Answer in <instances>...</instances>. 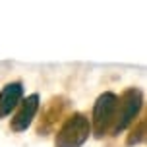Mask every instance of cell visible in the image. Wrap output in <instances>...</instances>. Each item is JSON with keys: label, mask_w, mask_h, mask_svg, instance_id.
<instances>
[{"label": "cell", "mask_w": 147, "mask_h": 147, "mask_svg": "<svg viewBox=\"0 0 147 147\" xmlns=\"http://www.w3.org/2000/svg\"><path fill=\"white\" fill-rule=\"evenodd\" d=\"M140 109H141V93L138 89H128L124 95L118 99L116 118H114V132L124 130L126 126L136 118Z\"/></svg>", "instance_id": "3957f363"}, {"label": "cell", "mask_w": 147, "mask_h": 147, "mask_svg": "<svg viewBox=\"0 0 147 147\" xmlns=\"http://www.w3.org/2000/svg\"><path fill=\"white\" fill-rule=\"evenodd\" d=\"M91 124L83 114H74L66 120L56 136V147H80L89 138Z\"/></svg>", "instance_id": "6da1fadb"}, {"label": "cell", "mask_w": 147, "mask_h": 147, "mask_svg": "<svg viewBox=\"0 0 147 147\" xmlns=\"http://www.w3.org/2000/svg\"><path fill=\"white\" fill-rule=\"evenodd\" d=\"M116 107H118V97L114 93H105L97 99L95 109H93V128H95L97 138L105 136L109 132V128L114 124Z\"/></svg>", "instance_id": "7a4b0ae2"}, {"label": "cell", "mask_w": 147, "mask_h": 147, "mask_svg": "<svg viewBox=\"0 0 147 147\" xmlns=\"http://www.w3.org/2000/svg\"><path fill=\"white\" fill-rule=\"evenodd\" d=\"M23 87L22 83H8L0 93V118H4L6 114L12 112V109L18 107V103L22 101Z\"/></svg>", "instance_id": "5b68a950"}, {"label": "cell", "mask_w": 147, "mask_h": 147, "mask_svg": "<svg viewBox=\"0 0 147 147\" xmlns=\"http://www.w3.org/2000/svg\"><path fill=\"white\" fill-rule=\"evenodd\" d=\"M39 109V97L37 95H29L25 101L22 103L20 110L16 112V116L12 118V130L22 132L31 124V120L35 118V112Z\"/></svg>", "instance_id": "277c9868"}]
</instances>
